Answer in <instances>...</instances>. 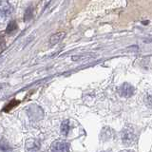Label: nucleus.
<instances>
[{
    "instance_id": "obj_1",
    "label": "nucleus",
    "mask_w": 152,
    "mask_h": 152,
    "mask_svg": "<svg viewBox=\"0 0 152 152\" xmlns=\"http://www.w3.org/2000/svg\"><path fill=\"white\" fill-rule=\"evenodd\" d=\"M120 137L124 145H131L134 144L137 140V132L134 129V127L126 126L121 131Z\"/></svg>"
},
{
    "instance_id": "obj_2",
    "label": "nucleus",
    "mask_w": 152,
    "mask_h": 152,
    "mask_svg": "<svg viewBox=\"0 0 152 152\" xmlns=\"http://www.w3.org/2000/svg\"><path fill=\"white\" fill-rule=\"evenodd\" d=\"M12 12V7L8 1L0 0V24L4 23Z\"/></svg>"
},
{
    "instance_id": "obj_3",
    "label": "nucleus",
    "mask_w": 152,
    "mask_h": 152,
    "mask_svg": "<svg viewBox=\"0 0 152 152\" xmlns=\"http://www.w3.org/2000/svg\"><path fill=\"white\" fill-rule=\"evenodd\" d=\"M134 90L135 89H134V88H133L132 85L128 84V83H125L122 86H120V88H118V92L121 96L128 98V97H130L134 94Z\"/></svg>"
},
{
    "instance_id": "obj_4",
    "label": "nucleus",
    "mask_w": 152,
    "mask_h": 152,
    "mask_svg": "<svg viewBox=\"0 0 152 152\" xmlns=\"http://www.w3.org/2000/svg\"><path fill=\"white\" fill-rule=\"evenodd\" d=\"M51 152H69V145L64 141H56L51 145Z\"/></svg>"
},
{
    "instance_id": "obj_5",
    "label": "nucleus",
    "mask_w": 152,
    "mask_h": 152,
    "mask_svg": "<svg viewBox=\"0 0 152 152\" xmlns=\"http://www.w3.org/2000/svg\"><path fill=\"white\" fill-rule=\"evenodd\" d=\"M39 148H40V144L38 141H36L34 139H31L26 142V151L27 152H38Z\"/></svg>"
},
{
    "instance_id": "obj_6",
    "label": "nucleus",
    "mask_w": 152,
    "mask_h": 152,
    "mask_svg": "<svg viewBox=\"0 0 152 152\" xmlns=\"http://www.w3.org/2000/svg\"><path fill=\"white\" fill-rule=\"evenodd\" d=\"M65 34H66L65 32H57L55 34L51 35V37L50 38V44L51 46H53V45L57 44V43H59L64 38Z\"/></svg>"
},
{
    "instance_id": "obj_7",
    "label": "nucleus",
    "mask_w": 152,
    "mask_h": 152,
    "mask_svg": "<svg viewBox=\"0 0 152 152\" xmlns=\"http://www.w3.org/2000/svg\"><path fill=\"white\" fill-rule=\"evenodd\" d=\"M69 128H70V126H69V120H65L63 123L61 124L60 130H61V133H62V134H63L64 136H66V135L69 134Z\"/></svg>"
},
{
    "instance_id": "obj_8",
    "label": "nucleus",
    "mask_w": 152,
    "mask_h": 152,
    "mask_svg": "<svg viewBox=\"0 0 152 152\" xmlns=\"http://www.w3.org/2000/svg\"><path fill=\"white\" fill-rule=\"evenodd\" d=\"M144 102L146 104V107L152 108V91L147 92L144 97Z\"/></svg>"
},
{
    "instance_id": "obj_9",
    "label": "nucleus",
    "mask_w": 152,
    "mask_h": 152,
    "mask_svg": "<svg viewBox=\"0 0 152 152\" xmlns=\"http://www.w3.org/2000/svg\"><path fill=\"white\" fill-rule=\"evenodd\" d=\"M18 104H19V101H17V100H12V101H11V103L8 104L7 106L4 107V111H10L12 108L16 107Z\"/></svg>"
},
{
    "instance_id": "obj_10",
    "label": "nucleus",
    "mask_w": 152,
    "mask_h": 152,
    "mask_svg": "<svg viewBox=\"0 0 152 152\" xmlns=\"http://www.w3.org/2000/svg\"><path fill=\"white\" fill-rule=\"evenodd\" d=\"M15 30H16V22L15 21H12L7 27V32L8 33H12Z\"/></svg>"
},
{
    "instance_id": "obj_11",
    "label": "nucleus",
    "mask_w": 152,
    "mask_h": 152,
    "mask_svg": "<svg viewBox=\"0 0 152 152\" xmlns=\"http://www.w3.org/2000/svg\"><path fill=\"white\" fill-rule=\"evenodd\" d=\"M121 152H134V151H132V150H124V151H121Z\"/></svg>"
},
{
    "instance_id": "obj_12",
    "label": "nucleus",
    "mask_w": 152,
    "mask_h": 152,
    "mask_svg": "<svg viewBox=\"0 0 152 152\" xmlns=\"http://www.w3.org/2000/svg\"><path fill=\"white\" fill-rule=\"evenodd\" d=\"M103 152H107V151H103Z\"/></svg>"
}]
</instances>
